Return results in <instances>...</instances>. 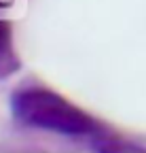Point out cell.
I'll return each mask as SVG.
<instances>
[{"label":"cell","mask_w":146,"mask_h":153,"mask_svg":"<svg viewBox=\"0 0 146 153\" xmlns=\"http://www.w3.org/2000/svg\"><path fill=\"white\" fill-rule=\"evenodd\" d=\"M11 113L23 128L51 132L68 138L91 140L95 149L106 147V153L121 151L123 147L106 134V130L87 113L76 108L59 94L43 87H19L11 96Z\"/></svg>","instance_id":"6da1fadb"},{"label":"cell","mask_w":146,"mask_h":153,"mask_svg":"<svg viewBox=\"0 0 146 153\" xmlns=\"http://www.w3.org/2000/svg\"><path fill=\"white\" fill-rule=\"evenodd\" d=\"M19 68L17 55L13 51V41H11V26L0 17V79L7 74H13Z\"/></svg>","instance_id":"7a4b0ae2"}]
</instances>
